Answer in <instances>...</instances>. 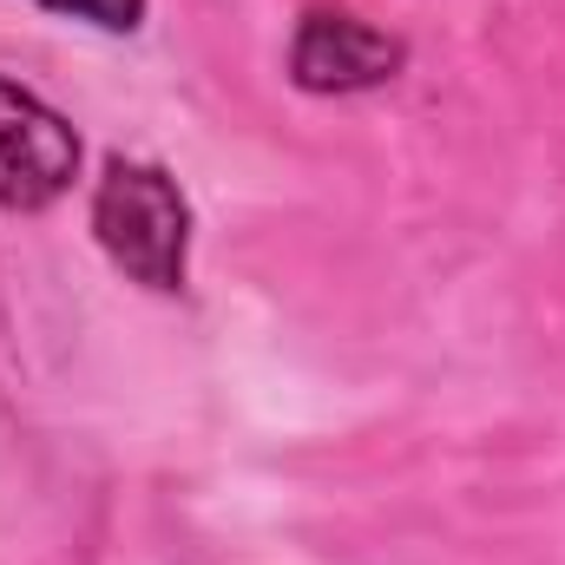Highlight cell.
<instances>
[{"instance_id": "1", "label": "cell", "mask_w": 565, "mask_h": 565, "mask_svg": "<svg viewBox=\"0 0 565 565\" xmlns=\"http://www.w3.org/2000/svg\"><path fill=\"white\" fill-rule=\"evenodd\" d=\"M93 237L113 257V270H126L139 289H158V296L184 289L191 204H184V191L164 164L106 158V171L93 184Z\"/></svg>"}, {"instance_id": "2", "label": "cell", "mask_w": 565, "mask_h": 565, "mask_svg": "<svg viewBox=\"0 0 565 565\" xmlns=\"http://www.w3.org/2000/svg\"><path fill=\"white\" fill-rule=\"evenodd\" d=\"M79 178V132L33 99L26 86L0 79V211H46Z\"/></svg>"}, {"instance_id": "3", "label": "cell", "mask_w": 565, "mask_h": 565, "mask_svg": "<svg viewBox=\"0 0 565 565\" xmlns=\"http://www.w3.org/2000/svg\"><path fill=\"white\" fill-rule=\"evenodd\" d=\"M408 66V46L355 13H302L296 40H289V79L316 99H342V93H375Z\"/></svg>"}, {"instance_id": "4", "label": "cell", "mask_w": 565, "mask_h": 565, "mask_svg": "<svg viewBox=\"0 0 565 565\" xmlns=\"http://www.w3.org/2000/svg\"><path fill=\"white\" fill-rule=\"evenodd\" d=\"M40 7H46V13H60V20L99 26V33H139L151 0H40Z\"/></svg>"}]
</instances>
